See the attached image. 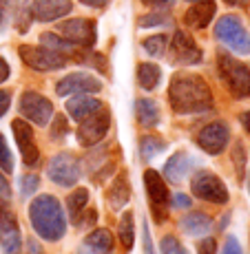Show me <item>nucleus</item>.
Segmentation results:
<instances>
[{
  "label": "nucleus",
  "instance_id": "nucleus-49",
  "mask_svg": "<svg viewBox=\"0 0 250 254\" xmlns=\"http://www.w3.org/2000/svg\"><path fill=\"white\" fill-rule=\"evenodd\" d=\"M188 2H204V0H188Z\"/></svg>",
  "mask_w": 250,
  "mask_h": 254
},
{
  "label": "nucleus",
  "instance_id": "nucleus-30",
  "mask_svg": "<svg viewBox=\"0 0 250 254\" xmlns=\"http://www.w3.org/2000/svg\"><path fill=\"white\" fill-rule=\"evenodd\" d=\"M166 36H162V33H158V36H151V38H146L144 42H142V47L146 49V53L149 56H153V58H162L164 56V51H166Z\"/></svg>",
  "mask_w": 250,
  "mask_h": 254
},
{
  "label": "nucleus",
  "instance_id": "nucleus-39",
  "mask_svg": "<svg viewBox=\"0 0 250 254\" xmlns=\"http://www.w3.org/2000/svg\"><path fill=\"white\" fill-rule=\"evenodd\" d=\"M0 201H4V203L11 201V186L2 177V173H0Z\"/></svg>",
  "mask_w": 250,
  "mask_h": 254
},
{
  "label": "nucleus",
  "instance_id": "nucleus-5",
  "mask_svg": "<svg viewBox=\"0 0 250 254\" xmlns=\"http://www.w3.org/2000/svg\"><path fill=\"white\" fill-rule=\"evenodd\" d=\"M190 190L197 199L208 203H224L228 201V188L217 175H213L210 170H197L193 175V182H190Z\"/></svg>",
  "mask_w": 250,
  "mask_h": 254
},
{
  "label": "nucleus",
  "instance_id": "nucleus-47",
  "mask_svg": "<svg viewBox=\"0 0 250 254\" xmlns=\"http://www.w3.org/2000/svg\"><path fill=\"white\" fill-rule=\"evenodd\" d=\"M239 120H242V126L246 128V133H250V111L242 113V117H239Z\"/></svg>",
  "mask_w": 250,
  "mask_h": 254
},
{
  "label": "nucleus",
  "instance_id": "nucleus-18",
  "mask_svg": "<svg viewBox=\"0 0 250 254\" xmlns=\"http://www.w3.org/2000/svg\"><path fill=\"white\" fill-rule=\"evenodd\" d=\"M113 248V234L109 230H95L84 239V243L78 248L76 254H111Z\"/></svg>",
  "mask_w": 250,
  "mask_h": 254
},
{
  "label": "nucleus",
  "instance_id": "nucleus-42",
  "mask_svg": "<svg viewBox=\"0 0 250 254\" xmlns=\"http://www.w3.org/2000/svg\"><path fill=\"white\" fill-rule=\"evenodd\" d=\"M173 203H175L177 208H190V199L186 197L184 192H177V194H175V197H173Z\"/></svg>",
  "mask_w": 250,
  "mask_h": 254
},
{
  "label": "nucleus",
  "instance_id": "nucleus-46",
  "mask_svg": "<svg viewBox=\"0 0 250 254\" xmlns=\"http://www.w3.org/2000/svg\"><path fill=\"white\" fill-rule=\"evenodd\" d=\"M173 2H175V0H153L151 4H153V7H160V9H168Z\"/></svg>",
  "mask_w": 250,
  "mask_h": 254
},
{
  "label": "nucleus",
  "instance_id": "nucleus-33",
  "mask_svg": "<svg viewBox=\"0 0 250 254\" xmlns=\"http://www.w3.org/2000/svg\"><path fill=\"white\" fill-rule=\"evenodd\" d=\"M0 168H2V173H13V155L9 150L2 133H0Z\"/></svg>",
  "mask_w": 250,
  "mask_h": 254
},
{
  "label": "nucleus",
  "instance_id": "nucleus-10",
  "mask_svg": "<svg viewBox=\"0 0 250 254\" xmlns=\"http://www.w3.org/2000/svg\"><path fill=\"white\" fill-rule=\"evenodd\" d=\"M20 115L36 126H47L53 117V104L40 93L27 91L20 97Z\"/></svg>",
  "mask_w": 250,
  "mask_h": 254
},
{
  "label": "nucleus",
  "instance_id": "nucleus-24",
  "mask_svg": "<svg viewBox=\"0 0 250 254\" xmlns=\"http://www.w3.org/2000/svg\"><path fill=\"white\" fill-rule=\"evenodd\" d=\"M135 115H137V122H140L142 126H146V128H153V126L160 124V109L153 100H149V97L137 100Z\"/></svg>",
  "mask_w": 250,
  "mask_h": 254
},
{
  "label": "nucleus",
  "instance_id": "nucleus-38",
  "mask_svg": "<svg viewBox=\"0 0 250 254\" xmlns=\"http://www.w3.org/2000/svg\"><path fill=\"white\" fill-rule=\"evenodd\" d=\"M222 254H244V252H242V246H239L237 239H235V237H228L226 243H224Z\"/></svg>",
  "mask_w": 250,
  "mask_h": 254
},
{
  "label": "nucleus",
  "instance_id": "nucleus-3",
  "mask_svg": "<svg viewBox=\"0 0 250 254\" xmlns=\"http://www.w3.org/2000/svg\"><path fill=\"white\" fill-rule=\"evenodd\" d=\"M217 69H219L222 82L230 91V95L237 97V100L250 97V69L244 64V62L235 60V58L228 56V53H219Z\"/></svg>",
  "mask_w": 250,
  "mask_h": 254
},
{
  "label": "nucleus",
  "instance_id": "nucleus-17",
  "mask_svg": "<svg viewBox=\"0 0 250 254\" xmlns=\"http://www.w3.org/2000/svg\"><path fill=\"white\" fill-rule=\"evenodd\" d=\"M73 2L71 0H33L31 2V16L40 22H53L71 13Z\"/></svg>",
  "mask_w": 250,
  "mask_h": 254
},
{
  "label": "nucleus",
  "instance_id": "nucleus-22",
  "mask_svg": "<svg viewBox=\"0 0 250 254\" xmlns=\"http://www.w3.org/2000/svg\"><path fill=\"white\" fill-rule=\"evenodd\" d=\"M190 168H193V162H190L188 153H175L173 157L166 162L164 175H166V179H168V182L179 184L186 177V175L190 173Z\"/></svg>",
  "mask_w": 250,
  "mask_h": 254
},
{
  "label": "nucleus",
  "instance_id": "nucleus-14",
  "mask_svg": "<svg viewBox=\"0 0 250 254\" xmlns=\"http://www.w3.org/2000/svg\"><path fill=\"white\" fill-rule=\"evenodd\" d=\"M230 130L224 122H210L197 133V144L199 148L206 150L208 155H219L228 146Z\"/></svg>",
  "mask_w": 250,
  "mask_h": 254
},
{
  "label": "nucleus",
  "instance_id": "nucleus-6",
  "mask_svg": "<svg viewBox=\"0 0 250 254\" xmlns=\"http://www.w3.org/2000/svg\"><path fill=\"white\" fill-rule=\"evenodd\" d=\"M18 53H20V60L33 71H58L67 64V56L51 51L47 47L22 45L18 49Z\"/></svg>",
  "mask_w": 250,
  "mask_h": 254
},
{
  "label": "nucleus",
  "instance_id": "nucleus-12",
  "mask_svg": "<svg viewBox=\"0 0 250 254\" xmlns=\"http://www.w3.org/2000/svg\"><path fill=\"white\" fill-rule=\"evenodd\" d=\"M0 248H2V254H20L22 248V237L16 214L2 201H0Z\"/></svg>",
  "mask_w": 250,
  "mask_h": 254
},
{
  "label": "nucleus",
  "instance_id": "nucleus-21",
  "mask_svg": "<svg viewBox=\"0 0 250 254\" xmlns=\"http://www.w3.org/2000/svg\"><path fill=\"white\" fill-rule=\"evenodd\" d=\"M131 199V184H129V175L126 173H120L117 177L113 179V184H111L109 188V194H106V201H109L111 210H122L129 203Z\"/></svg>",
  "mask_w": 250,
  "mask_h": 254
},
{
  "label": "nucleus",
  "instance_id": "nucleus-50",
  "mask_svg": "<svg viewBox=\"0 0 250 254\" xmlns=\"http://www.w3.org/2000/svg\"><path fill=\"white\" fill-rule=\"evenodd\" d=\"M142 2H146V4H151V2H153V0H142Z\"/></svg>",
  "mask_w": 250,
  "mask_h": 254
},
{
  "label": "nucleus",
  "instance_id": "nucleus-44",
  "mask_svg": "<svg viewBox=\"0 0 250 254\" xmlns=\"http://www.w3.org/2000/svg\"><path fill=\"white\" fill-rule=\"evenodd\" d=\"M80 2L86 4V7H93V9H102V7H106L109 0H80Z\"/></svg>",
  "mask_w": 250,
  "mask_h": 254
},
{
  "label": "nucleus",
  "instance_id": "nucleus-41",
  "mask_svg": "<svg viewBox=\"0 0 250 254\" xmlns=\"http://www.w3.org/2000/svg\"><path fill=\"white\" fill-rule=\"evenodd\" d=\"M9 7H11V0H0V29L4 27V20H7Z\"/></svg>",
  "mask_w": 250,
  "mask_h": 254
},
{
  "label": "nucleus",
  "instance_id": "nucleus-34",
  "mask_svg": "<svg viewBox=\"0 0 250 254\" xmlns=\"http://www.w3.org/2000/svg\"><path fill=\"white\" fill-rule=\"evenodd\" d=\"M162 254H190V252L186 250L173 234H168V237L162 239Z\"/></svg>",
  "mask_w": 250,
  "mask_h": 254
},
{
  "label": "nucleus",
  "instance_id": "nucleus-28",
  "mask_svg": "<svg viewBox=\"0 0 250 254\" xmlns=\"http://www.w3.org/2000/svg\"><path fill=\"white\" fill-rule=\"evenodd\" d=\"M162 150H166V141L158 137V135H144V137L140 139V155L142 159H153L155 155H160Z\"/></svg>",
  "mask_w": 250,
  "mask_h": 254
},
{
  "label": "nucleus",
  "instance_id": "nucleus-4",
  "mask_svg": "<svg viewBox=\"0 0 250 254\" xmlns=\"http://www.w3.org/2000/svg\"><path fill=\"white\" fill-rule=\"evenodd\" d=\"M215 38L219 42H224L230 51L239 53V56H248L250 53V33L244 27L242 18L239 16H222L215 24Z\"/></svg>",
  "mask_w": 250,
  "mask_h": 254
},
{
  "label": "nucleus",
  "instance_id": "nucleus-36",
  "mask_svg": "<svg viewBox=\"0 0 250 254\" xmlns=\"http://www.w3.org/2000/svg\"><path fill=\"white\" fill-rule=\"evenodd\" d=\"M67 133H69L67 120H65L62 115H56V122H53V128H51V137H53V139H62Z\"/></svg>",
  "mask_w": 250,
  "mask_h": 254
},
{
  "label": "nucleus",
  "instance_id": "nucleus-31",
  "mask_svg": "<svg viewBox=\"0 0 250 254\" xmlns=\"http://www.w3.org/2000/svg\"><path fill=\"white\" fill-rule=\"evenodd\" d=\"M233 164H235V170H237V179H244V173H246V150H244L242 141H235Z\"/></svg>",
  "mask_w": 250,
  "mask_h": 254
},
{
  "label": "nucleus",
  "instance_id": "nucleus-23",
  "mask_svg": "<svg viewBox=\"0 0 250 254\" xmlns=\"http://www.w3.org/2000/svg\"><path fill=\"white\" fill-rule=\"evenodd\" d=\"M179 226H182V230L186 234H190V237H202V234H206L213 228V219L204 212H188L182 221H179Z\"/></svg>",
  "mask_w": 250,
  "mask_h": 254
},
{
  "label": "nucleus",
  "instance_id": "nucleus-43",
  "mask_svg": "<svg viewBox=\"0 0 250 254\" xmlns=\"http://www.w3.org/2000/svg\"><path fill=\"white\" fill-rule=\"evenodd\" d=\"M9 73H11V69H9L7 60H4V58H0V84L9 80Z\"/></svg>",
  "mask_w": 250,
  "mask_h": 254
},
{
  "label": "nucleus",
  "instance_id": "nucleus-2",
  "mask_svg": "<svg viewBox=\"0 0 250 254\" xmlns=\"http://www.w3.org/2000/svg\"><path fill=\"white\" fill-rule=\"evenodd\" d=\"M29 221L38 237L45 241H60L67 232L65 210L60 208V201L51 194H38L29 206Z\"/></svg>",
  "mask_w": 250,
  "mask_h": 254
},
{
  "label": "nucleus",
  "instance_id": "nucleus-25",
  "mask_svg": "<svg viewBox=\"0 0 250 254\" xmlns=\"http://www.w3.org/2000/svg\"><path fill=\"white\" fill-rule=\"evenodd\" d=\"M86 203H89V190L86 188H78L69 194L67 208H69V217H71L73 226H80L82 223V212L86 210Z\"/></svg>",
  "mask_w": 250,
  "mask_h": 254
},
{
  "label": "nucleus",
  "instance_id": "nucleus-8",
  "mask_svg": "<svg viewBox=\"0 0 250 254\" xmlns=\"http://www.w3.org/2000/svg\"><path fill=\"white\" fill-rule=\"evenodd\" d=\"M111 126V115L106 109H97L95 113H91L89 117L80 122V128H78V141H80L84 148H91L97 141H102L109 133Z\"/></svg>",
  "mask_w": 250,
  "mask_h": 254
},
{
  "label": "nucleus",
  "instance_id": "nucleus-13",
  "mask_svg": "<svg viewBox=\"0 0 250 254\" xmlns=\"http://www.w3.org/2000/svg\"><path fill=\"white\" fill-rule=\"evenodd\" d=\"M170 62L173 64H199L202 62V49L193 40V36L186 31H175L173 42H170Z\"/></svg>",
  "mask_w": 250,
  "mask_h": 254
},
{
  "label": "nucleus",
  "instance_id": "nucleus-15",
  "mask_svg": "<svg viewBox=\"0 0 250 254\" xmlns=\"http://www.w3.org/2000/svg\"><path fill=\"white\" fill-rule=\"evenodd\" d=\"M102 91V82L91 73H69L56 84V93L62 97L67 95H82V93H97Z\"/></svg>",
  "mask_w": 250,
  "mask_h": 254
},
{
  "label": "nucleus",
  "instance_id": "nucleus-20",
  "mask_svg": "<svg viewBox=\"0 0 250 254\" xmlns=\"http://www.w3.org/2000/svg\"><path fill=\"white\" fill-rule=\"evenodd\" d=\"M97 109H102V102L97 97H91L89 93H82V95H73L67 102V113L73 117L76 122H82L84 117H89L91 113H95Z\"/></svg>",
  "mask_w": 250,
  "mask_h": 254
},
{
  "label": "nucleus",
  "instance_id": "nucleus-45",
  "mask_svg": "<svg viewBox=\"0 0 250 254\" xmlns=\"http://www.w3.org/2000/svg\"><path fill=\"white\" fill-rule=\"evenodd\" d=\"M144 252L146 254H155L153 243H151V237H149V230H146V228H144Z\"/></svg>",
  "mask_w": 250,
  "mask_h": 254
},
{
  "label": "nucleus",
  "instance_id": "nucleus-11",
  "mask_svg": "<svg viewBox=\"0 0 250 254\" xmlns=\"http://www.w3.org/2000/svg\"><path fill=\"white\" fill-rule=\"evenodd\" d=\"M144 188H146V194H149L151 199V206H153V212H155V219L162 223L166 219V206H168V188H166L164 179H162V175L158 170L149 168L144 173Z\"/></svg>",
  "mask_w": 250,
  "mask_h": 254
},
{
  "label": "nucleus",
  "instance_id": "nucleus-32",
  "mask_svg": "<svg viewBox=\"0 0 250 254\" xmlns=\"http://www.w3.org/2000/svg\"><path fill=\"white\" fill-rule=\"evenodd\" d=\"M162 24H170V16L168 13H164L160 9V11H155V13H149V16H142L140 18V27H162Z\"/></svg>",
  "mask_w": 250,
  "mask_h": 254
},
{
  "label": "nucleus",
  "instance_id": "nucleus-35",
  "mask_svg": "<svg viewBox=\"0 0 250 254\" xmlns=\"http://www.w3.org/2000/svg\"><path fill=\"white\" fill-rule=\"evenodd\" d=\"M38 186H40V179H38V175H24V177L20 179V188H22L24 197H29V194L36 192Z\"/></svg>",
  "mask_w": 250,
  "mask_h": 254
},
{
  "label": "nucleus",
  "instance_id": "nucleus-48",
  "mask_svg": "<svg viewBox=\"0 0 250 254\" xmlns=\"http://www.w3.org/2000/svg\"><path fill=\"white\" fill-rule=\"evenodd\" d=\"M226 4H230V7H244V4H248L250 0H224Z\"/></svg>",
  "mask_w": 250,
  "mask_h": 254
},
{
  "label": "nucleus",
  "instance_id": "nucleus-7",
  "mask_svg": "<svg viewBox=\"0 0 250 254\" xmlns=\"http://www.w3.org/2000/svg\"><path fill=\"white\" fill-rule=\"evenodd\" d=\"M58 33L71 45L82 47V49H93L97 40V27L93 20L86 18H73V20H65L58 24Z\"/></svg>",
  "mask_w": 250,
  "mask_h": 254
},
{
  "label": "nucleus",
  "instance_id": "nucleus-27",
  "mask_svg": "<svg viewBox=\"0 0 250 254\" xmlns=\"http://www.w3.org/2000/svg\"><path fill=\"white\" fill-rule=\"evenodd\" d=\"M42 47H47V49H51V51H56V53H62V56H71V53H76V45H71L69 40H65V38L60 36V33H42Z\"/></svg>",
  "mask_w": 250,
  "mask_h": 254
},
{
  "label": "nucleus",
  "instance_id": "nucleus-1",
  "mask_svg": "<svg viewBox=\"0 0 250 254\" xmlns=\"http://www.w3.org/2000/svg\"><path fill=\"white\" fill-rule=\"evenodd\" d=\"M168 102L177 115H197L213 109V93L202 75L175 73L168 86Z\"/></svg>",
  "mask_w": 250,
  "mask_h": 254
},
{
  "label": "nucleus",
  "instance_id": "nucleus-19",
  "mask_svg": "<svg viewBox=\"0 0 250 254\" xmlns=\"http://www.w3.org/2000/svg\"><path fill=\"white\" fill-rule=\"evenodd\" d=\"M215 16V0H204V2H193L188 11L184 13V24L190 29H204L208 27Z\"/></svg>",
  "mask_w": 250,
  "mask_h": 254
},
{
  "label": "nucleus",
  "instance_id": "nucleus-51",
  "mask_svg": "<svg viewBox=\"0 0 250 254\" xmlns=\"http://www.w3.org/2000/svg\"><path fill=\"white\" fill-rule=\"evenodd\" d=\"M248 188H250V182H248Z\"/></svg>",
  "mask_w": 250,
  "mask_h": 254
},
{
  "label": "nucleus",
  "instance_id": "nucleus-16",
  "mask_svg": "<svg viewBox=\"0 0 250 254\" xmlns=\"http://www.w3.org/2000/svg\"><path fill=\"white\" fill-rule=\"evenodd\" d=\"M11 130H13V135H16L18 148H20V155H22V162L27 166H36L38 159H40V150H38V146H36L33 128L29 126V122L27 120H13Z\"/></svg>",
  "mask_w": 250,
  "mask_h": 254
},
{
  "label": "nucleus",
  "instance_id": "nucleus-40",
  "mask_svg": "<svg viewBox=\"0 0 250 254\" xmlns=\"http://www.w3.org/2000/svg\"><path fill=\"white\" fill-rule=\"evenodd\" d=\"M9 104H11V93H9V91H0V117L7 113Z\"/></svg>",
  "mask_w": 250,
  "mask_h": 254
},
{
  "label": "nucleus",
  "instance_id": "nucleus-9",
  "mask_svg": "<svg viewBox=\"0 0 250 254\" xmlns=\"http://www.w3.org/2000/svg\"><path fill=\"white\" fill-rule=\"evenodd\" d=\"M49 179L56 182L58 186H65V188H73L80 179V162L73 157L71 153H58L56 157H51V162L47 166Z\"/></svg>",
  "mask_w": 250,
  "mask_h": 254
},
{
  "label": "nucleus",
  "instance_id": "nucleus-37",
  "mask_svg": "<svg viewBox=\"0 0 250 254\" xmlns=\"http://www.w3.org/2000/svg\"><path fill=\"white\" fill-rule=\"evenodd\" d=\"M217 252V241L215 239H204L197 243V254H215Z\"/></svg>",
  "mask_w": 250,
  "mask_h": 254
},
{
  "label": "nucleus",
  "instance_id": "nucleus-29",
  "mask_svg": "<svg viewBox=\"0 0 250 254\" xmlns=\"http://www.w3.org/2000/svg\"><path fill=\"white\" fill-rule=\"evenodd\" d=\"M120 241L122 246H124L126 252H131V248H133L135 243V221H133V212H126L122 214L120 219Z\"/></svg>",
  "mask_w": 250,
  "mask_h": 254
},
{
  "label": "nucleus",
  "instance_id": "nucleus-26",
  "mask_svg": "<svg viewBox=\"0 0 250 254\" xmlns=\"http://www.w3.org/2000/svg\"><path fill=\"white\" fill-rule=\"evenodd\" d=\"M160 77H162V71L158 64H153V62L137 64V82H140V86L144 91H153L160 84Z\"/></svg>",
  "mask_w": 250,
  "mask_h": 254
}]
</instances>
